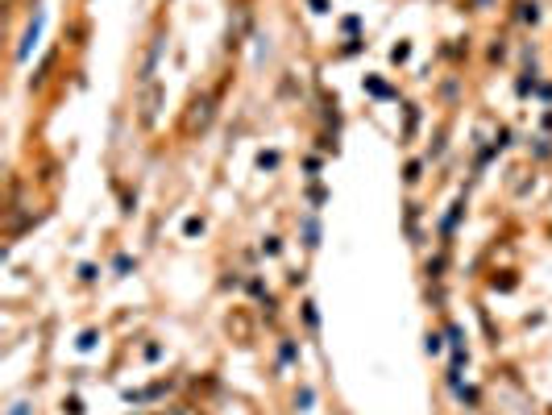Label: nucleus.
<instances>
[{
  "label": "nucleus",
  "instance_id": "1",
  "mask_svg": "<svg viewBox=\"0 0 552 415\" xmlns=\"http://www.w3.org/2000/svg\"><path fill=\"white\" fill-rule=\"evenodd\" d=\"M162 50H166V34H158V38L150 42V54H145V62H141V84H145V88L154 84V71H158V58H162Z\"/></svg>",
  "mask_w": 552,
  "mask_h": 415
},
{
  "label": "nucleus",
  "instance_id": "3",
  "mask_svg": "<svg viewBox=\"0 0 552 415\" xmlns=\"http://www.w3.org/2000/svg\"><path fill=\"white\" fill-rule=\"evenodd\" d=\"M158 100H162V92L150 84V92H145V108H141V121H145V125L154 121V112H158Z\"/></svg>",
  "mask_w": 552,
  "mask_h": 415
},
{
  "label": "nucleus",
  "instance_id": "2",
  "mask_svg": "<svg viewBox=\"0 0 552 415\" xmlns=\"http://www.w3.org/2000/svg\"><path fill=\"white\" fill-rule=\"evenodd\" d=\"M212 125V100L208 95H199L195 104H191V117H187V129H208Z\"/></svg>",
  "mask_w": 552,
  "mask_h": 415
}]
</instances>
